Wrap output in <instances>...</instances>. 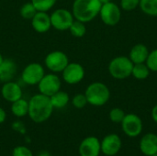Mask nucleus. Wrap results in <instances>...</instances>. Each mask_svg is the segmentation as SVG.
<instances>
[{"mask_svg": "<svg viewBox=\"0 0 157 156\" xmlns=\"http://www.w3.org/2000/svg\"><path fill=\"white\" fill-rule=\"evenodd\" d=\"M53 109L50 97L39 93L30 97L28 115L35 123H42L50 119Z\"/></svg>", "mask_w": 157, "mask_h": 156, "instance_id": "f257e3e1", "label": "nucleus"}, {"mask_svg": "<svg viewBox=\"0 0 157 156\" xmlns=\"http://www.w3.org/2000/svg\"><path fill=\"white\" fill-rule=\"evenodd\" d=\"M101 6L99 0H74L72 13L75 19L87 23L99 15Z\"/></svg>", "mask_w": 157, "mask_h": 156, "instance_id": "f03ea898", "label": "nucleus"}, {"mask_svg": "<svg viewBox=\"0 0 157 156\" xmlns=\"http://www.w3.org/2000/svg\"><path fill=\"white\" fill-rule=\"evenodd\" d=\"M85 96L88 104L95 107H101L109 100L110 92L105 84L94 82L86 87Z\"/></svg>", "mask_w": 157, "mask_h": 156, "instance_id": "7ed1b4c3", "label": "nucleus"}, {"mask_svg": "<svg viewBox=\"0 0 157 156\" xmlns=\"http://www.w3.org/2000/svg\"><path fill=\"white\" fill-rule=\"evenodd\" d=\"M134 63L129 57L118 56L112 59L109 64V72L110 75L116 79H125L132 75Z\"/></svg>", "mask_w": 157, "mask_h": 156, "instance_id": "20e7f679", "label": "nucleus"}, {"mask_svg": "<svg viewBox=\"0 0 157 156\" xmlns=\"http://www.w3.org/2000/svg\"><path fill=\"white\" fill-rule=\"evenodd\" d=\"M50 17H51L52 27L60 31L68 30L70 26L75 20L72 11L65 8L55 9L50 15Z\"/></svg>", "mask_w": 157, "mask_h": 156, "instance_id": "39448f33", "label": "nucleus"}, {"mask_svg": "<svg viewBox=\"0 0 157 156\" xmlns=\"http://www.w3.org/2000/svg\"><path fill=\"white\" fill-rule=\"evenodd\" d=\"M68 63V56L62 51H51L46 55L44 59V64L47 69L54 74L62 73Z\"/></svg>", "mask_w": 157, "mask_h": 156, "instance_id": "423d86ee", "label": "nucleus"}, {"mask_svg": "<svg viewBox=\"0 0 157 156\" xmlns=\"http://www.w3.org/2000/svg\"><path fill=\"white\" fill-rule=\"evenodd\" d=\"M37 86L40 94L47 97H52L53 94L61 90L62 81L57 74L50 73L45 74Z\"/></svg>", "mask_w": 157, "mask_h": 156, "instance_id": "0eeeda50", "label": "nucleus"}, {"mask_svg": "<svg viewBox=\"0 0 157 156\" xmlns=\"http://www.w3.org/2000/svg\"><path fill=\"white\" fill-rule=\"evenodd\" d=\"M45 74L44 67L39 63H30L22 71L21 79L28 86H37Z\"/></svg>", "mask_w": 157, "mask_h": 156, "instance_id": "6e6552de", "label": "nucleus"}, {"mask_svg": "<svg viewBox=\"0 0 157 156\" xmlns=\"http://www.w3.org/2000/svg\"><path fill=\"white\" fill-rule=\"evenodd\" d=\"M121 124L123 132L130 138L138 137L144 129V124L141 118L133 113L126 114Z\"/></svg>", "mask_w": 157, "mask_h": 156, "instance_id": "1a4fd4ad", "label": "nucleus"}, {"mask_svg": "<svg viewBox=\"0 0 157 156\" xmlns=\"http://www.w3.org/2000/svg\"><path fill=\"white\" fill-rule=\"evenodd\" d=\"M99 16L104 24L108 26H115L121 18V11L118 5L113 2H109L101 6Z\"/></svg>", "mask_w": 157, "mask_h": 156, "instance_id": "9d476101", "label": "nucleus"}, {"mask_svg": "<svg viewBox=\"0 0 157 156\" xmlns=\"http://www.w3.org/2000/svg\"><path fill=\"white\" fill-rule=\"evenodd\" d=\"M84 77L85 69L78 63H69L62 72V78L68 85L79 84Z\"/></svg>", "mask_w": 157, "mask_h": 156, "instance_id": "9b49d317", "label": "nucleus"}, {"mask_svg": "<svg viewBox=\"0 0 157 156\" xmlns=\"http://www.w3.org/2000/svg\"><path fill=\"white\" fill-rule=\"evenodd\" d=\"M101 153L104 155L115 156L119 154L122 147V142L118 134L110 133L103 138L100 142Z\"/></svg>", "mask_w": 157, "mask_h": 156, "instance_id": "f8f14e48", "label": "nucleus"}, {"mask_svg": "<svg viewBox=\"0 0 157 156\" xmlns=\"http://www.w3.org/2000/svg\"><path fill=\"white\" fill-rule=\"evenodd\" d=\"M80 156H99L101 153L100 141L95 136L85 138L78 148Z\"/></svg>", "mask_w": 157, "mask_h": 156, "instance_id": "ddd939ff", "label": "nucleus"}, {"mask_svg": "<svg viewBox=\"0 0 157 156\" xmlns=\"http://www.w3.org/2000/svg\"><path fill=\"white\" fill-rule=\"evenodd\" d=\"M0 93L1 97L10 103H13L16 100L21 98L23 95L21 86L17 83L13 81L4 83V85L1 87Z\"/></svg>", "mask_w": 157, "mask_h": 156, "instance_id": "4468645a", "label": "nucleus"}, {"mask_svg": "<svg viewBox=\"0 0 157 156\" xmlns=\"http://www.w3.org/2000/svg\"><path fill=\"white\" fill-rule=\"evenodd\" d=\"M31 26L38 33H46L52 28L51 17L47 12L37 11L35 16L31 18Z\"/></svg>", "mask_w": 157, "mask_h": 156, "instance_id": "2eb2a0df", "label": "nucleus"}, {"mask_svg": "<svg viewBox=\"0 0 157 156\" xmlns=\"http://www.w3.org/2000/svg\"><path fill=\"white\" fill-rule=\"evenodd\" d=\"M140 151L145 156H153L157 154V135L155 133H146L139 143Z\"/></svg>", "mask_w": 157, "mask_h": 156, "instance_id": "dca6fc26", "label": "nucleus"}, {"mask_svg": "<svg viewBox=\"0 0 157 156\" xmlns=\"http://www.w3.org/2000/svg\"><path fill=\"white\" fill-rule=\"evenodd\" d=\"M17 70V63L12 59H4L0 63V81L3 83L12 81Z\"/></svg>", "mask_w": 157, "mask_h": 156, "instance_id": "f3484780", "label": "nucleus"}, {"mask_svg": "<svg viewBox=\"0 0 157 156\" xmlns=\"http://www.w3.org/2000/svg\"><path fill=\"white\" fill-rule=\"evenodd\" d=\"M149 50L148 48L142 43L134 45L131 51H130V59L131 61L136 64V63H144L146 62L147 57L149 55Z\"/></svg>", "mask_w": 157, "mask_h": 156, "instance_id": "a211bd4d", "label": "nucleus"}, {"mask_svg": "<svg viewBox=\"0 0 157 156\" xmlns=\"http://www.w3.org/2000/svg\"><path fill=\"white\" fill-rule=\"evenodd\" d=\"M11 112L15 117L22 118L28 115L29 112V101L24 99L23 97L16 100L11 103Z\"/></svg>", "mask_w": 157, "mask_h": 156, "instance_id": "6ab92c4d", "label": "nucleus"}, {"mask_svg": "<svg viewBox=\"0 0 157 156\" xmlns=\"http://www.w3.org/2000/svg\"><path fill=\"white\" fill-rule=\"evenodd\" d=\"M50 99L53 108H63L68 105L70 101L69 95L62 90H59L52 97H50Z\"/></svg>", "mask_w": 157, "mask_h": 156, "instance_id": "aec40b11", "label": "nucleus"}, {"mask_svg": "<svg viewBox=\"0 0 157 156\" xmlns=\"http://www.w3.org/2000/svg\"><path fill=\"white\" fill-rule=\"evenodd\" d=\"M150 69L148 68V66L146 65L145 63H136L133 65L132 68V75L139 80H144L146 79L149 74H150Z\"/></svg>", "mask_w": 157, "mask_h": 156, "instance_id": "412c9836", "label": "nucleus"}, {"mask_svg": "<svg viewBox=\"0 0 157 156\" xmlns=\"http://www.w3.org/2000/svg\"><path fill=\"white\" fill-rule=\"evenodd\" d=\"M139 6L144 14L157 16V0H141Z\"/></svg>", "mask_w": 157, "mask_h": 156, "instance_id": "4be33fe9", "label": "nucleus"}, {"mask_svg": "<svg viewBox=\"0 0 157 156\" xmlns=\"http://www.w3.org/2000/svg\"><path fill=\"white\" fill-rule=\"evenodd\" d=\"M68 30L74 37L82 38L83 36H85V34L86 32V27L84 22L75 19Z\"/></svg>", "mask_w": 157, "mask_h": 156, "instance_id": "5701e85b", "label": "nucleus"}, {"mask_svg": "<svg viewBox=\"0 0 157 156\" xmlns=\"http://www.w3.org/2000/svg\"><path fill=\"white\" fill-rule=\"evenodd\" d=\"M30 2L33 4L37 11L48 12L55 6L57 0H31Z\"/></svg>", "mask_w": 157, "mask_h": 156, "instance_id": "b1692460", "label": "nucleus"}, {"mask_svg": "<svg viewBox=\"0 0 157 156\" xmlns=\"http://www.w3.org/2000/svg\"><path fill=\"white\" fill-rule=\"evenodd\" d=\"M36 13H37V9L35 8V6L31 2L25 3L24 5L21 6L19 9V14L24 19L31 20V18L35 16Z\"/></svg>", "mask_w": 157, "mask_h": 156, "instance_id": "393cba45", "label": "nucleus"}, {"mask_svg": "<svg viewBox=\"0 0 157 156\" xmlns=\"http://www.w3.org/2000/svg\"><path fill=\"white\" fill-rule=\"evenodd\" d=\"M125 112L120 108H114L109 112V119L114 123H121L125 117Z\"/></svg>", "mask_w": 157, "mask_h": 156, "instance_id": "a878e982", "label": "nucleus"}, {"mask_svg": "<svg viewBox=\"0 0 157 156\" xmlns=\"http://www.w3.org/2000/svg\"><path fill=\"white\" fill-rule=\"evenodd\" d=\"M72 104L75 108L81 109V108H85L86 106V104H88V103H87L85 94H76L72 98Z\"/></svg>", "mask_w": 157, "mask_h": 156, "instance_id": "bb28decb", "label": "nucleus"}, {"mask_svg": "<svg viewBox=\"0 0 157 156\" xmlns=\"http://www.w3.org/2000/svg\"><path fill=\"white\" fill-rule=\"evenodd\" d=\"M145 63L150 69V71L157 72V49L149 52V55L147 57Z\"/></svg>", "mask_w": 157, "mask_h": 156, "instance_id": "cd10ccee", "label": "nucleus"}, {"mask_svg": "<svg viewBox=\"0 0 157 156\" xmlns=\"http://www.w3.org/2000/svg\"><path fill=\"white\" fill-rule=\"evenodd\" d=\"M141 0H121V7L125 11H132L139 6Z\"/></svg>", "mask_w": 157, "mask_h": 156, "instance_id": "c85d7f7f", "label": "nucleus"}, {"mask_svg": "<svg viewBox=\"0 0 157 156\" xmlns=\"http://www.w3.org/2000/svg\"><path fill=\"white\" fill-rule=\"evenodd\" d=\"M12 156H33V154L26 146H17L12 152Z\"/></svg>", "mask_w": 157, "mask_h": 156, "instance_id": "c756f323", "label": "nucleus"}, {"mask_svg": "<svg viewBox=\"0 0 157 156\" xmlns=\"http://www.w3.org/2000/svg\"><path fill=\"white\" fill-rule=\"evenodd\" d=\"M12 128L15 130V131H18V132H20V133H25V126H24V124L23 123H21L20 121H16V122H14L13 124H12Z\"/></svg>", "mask_w": 157, "mask_h": 156, "instance_id": "7c9ffc66", "label": "nucleus"}, {"mask_svg": "<svg viewBox=\"0 0 157 156\" xmlns=\"http://www.w3.org/2000/svg\"><path fill=\"white\" fill-rule=\"evenodd\" d=\"M6 119V113L5 109L0 107V124L5 122Z\"/></svg>", "mask_w": 157, "mask_h": 156, "instance_id": "2f4dec72", "label": "nucleus"}, {"mask_svg": "<svg viewBox=\"0 0 157 156\" xmlns=\"http://www.w3.org/2000/svg\"><path fill=\"white\" fill-rule=\"evenodd\" d=\"M151 115H152V119H153V120H154V121H155V122L157 124V105H155V106L153 108Z\"/></svg>", "mask_w": 157, "mask_h": 156, "instance_id": "473e14b6", "label": "nucleus"}, {"mask_svg": "<svg viewBox=\"0 0 157 156\" xmlns=\"http://www.w3.org/2000/svg\"><path fill=\"white\" fill-rule=\"evenodd\" d=\"M38 156H52L48 152H46V151H43V152H40L39 154H38Z\"/></svg>", "mask_w": 157, "mask_h": 156, "instance_id": "72a5a7b5", "label": "nucleus"}, {"mask_svg": "<svg viewBox=\"0 0 157 156\" xmlns=\"http://www.w3.org/2000/svg\"><path fill=\"white\" fill-rule=\"evenodd\" d=\"M99 2L103 5V4H106V3H109V2H111V0H99Z\"/></svg>", "mask_w": 157, "mask_h": 156, "instance_id": "f704fd0d", "label": "nucleus"}, {"mask_svg": "<svg viewBox=\"0 0 157 156\" xmlns=\"http://www.w3.org/2000/svg\"><path fill=\"white\" fill-rule=\"evenodd\" d=\"M3 60H4V57H3V55L1 54V52H0V63L3 62Z\"/></svg>", "mask_w": 157, "mask_h": 156, "instance_id": "c9c22d12", "label": "nucleus"}, {"mask_svg": "<svg viewBox=\"0 0 157 156\" xmlns=\"http://www.w3.org/2000/svg\"><path fill=\"white\" fill-rule=\"evenodd\" d=\"M0 99H1V93H0Z\"/></svg>", "mask_w": 157, "mask_h": 156, "instance_id": "e433bc0d", "label": "nucleus"}, {"mask_svg": "<svg viewBox=\"0 0 157 156\" xmlns=\"http://www.w3.org/2000/svg\"><path fill=\"white\" fill-rule=\"evenodd\" d=\"M153 156H157V154H155V155H153Z\"/></svg>", "mask_w": 157, "mask_h": 156, "instance_id": "4c0bfd02", "label": "nucleus"}, {"mask_svg": "<svg viewBox=\"0 0 157 156\" xmlns=\"http://www.w3.org/2000/svg\"><path fill=\"white\" fill-rule=\"evenodd\" d=\"M104 156H107V155H104Z\"/></svg>", "mask_w": 157, "mask_h": 156, "instance_id": "58836bf2", "label": "nucleus"}]
</instances>
